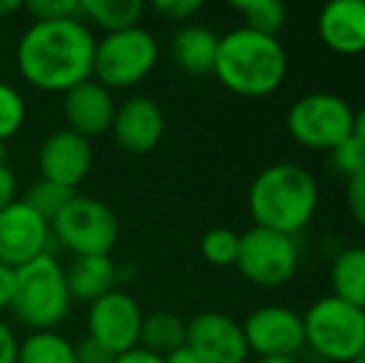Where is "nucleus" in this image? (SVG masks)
<instances>
[{
    "label": "nucleus",
    "instance_id": "1",
    "mask_svg": "<svg viewBox=\"0 0 365 363\" xmlns=\"http://www.w3.org/2000/svg\"><path fill=\"white\" fill-rule=\"evenodd\" d=\"M95 35L82 20L33 23L18 40L15 63L23 80L43 92H68L92 80Z\"/></svg>",
    "mask_w": 365,
    "mask_h": 363
},
{
    "label": "nucleus",
    "instance_id": "2",
    "mask_svg": "<svg viewBox=\"0 0 365 363\" xmlns=\"http://www.w3.org/2000/svg\"><path fill=\"white\" fill-rule=\"evenodd\" d=\"M321 202L318 182L306 167L291 162L261 170L249 187V212L254 227L298 237L313 222Z\"/></svg>",
    "mask_w": 365,
    "mask_h": 363
},
{
    "label": "nucleus",
    "instance_id": "3",
    "mask_svg": "<svg viewBox=\"0 0 365 363\" xmlns=\"http://www.w3.org/2000/svg\"><path fill=\"white\" fill-rule=\"evenodd\" d=\"M289 73L284 45L274 35L234 28L219 38L214 75L229 92L241 97L274 95Z\"/></svg>",
    "mask_w": 365,
    "mask_h": 363
},
{
    "label": "nucleus",
    "instance_id": "4",
    "mask_svg": "<svg viewBox=\"0 0 365 363\" xmlns=\"http://www.w3.org/2000/svg\"><path fill=\"white\" fill-rule=\"evenodd\" d=\"M73 296L65 269L53 254L33 259L15 269V289L10 311L23 326L33 331H55L70 314Z\"/></svg>",
    "mask_w": 365,
    "mask_h": 363
},
{
    "label": "nucleus",
    "instance_id": "5",
    "mask_svg": "<svg viewBox=\"0 0 365 363\" xmlns=\"http://www.w3.org/2000/svg\"><path fill=\"white\" fill-rule=\"evenodd\" d=\"M303 316V339L321 363H351L365 349V311L336 296L313 301Z\"/></svg>",
    "mask_w": 365,
    "mask_h": 363
},
{
    "label": "nucleus",
    "instance_id": "6",
    "mask_svg": "<svg viewBox=\"0 0 365 363\" xmlns=\"http://www.w3.org/2000/svg\"><path fill=\"white\" fill-rule=\"evenodd\" d=\"M356 110L336 92H308L298 97L286 115V130L296 145L316 152H331L353 135Z\"/></svg>",
    "mask_w": 365,
    "mask_h": 363
},
{
    "label": "nucleus",
    "instance_id": "7",
    "mask_svg": "<svg viewBox=\"0 0 365 363\" xmlns=\"http://www.w3.org/2000/svg\"><path fill=\"white\" fill-rule=\"evenodd\" d=\"M159 60V45L142 25L120 33H107L95 45L92 78L110 88H135L154 70Z\"/></svg>",
    "mask_w": 365,
    "mask_h": 363
},
{
    "label": "nucleus",
    "instance_id": "8",
    "mask_svg": "<svg viewBox=\"0 0 365 363\" xmlns=\"http://www.w3.org/2000/svg\"><path fill=\"white\" fill-rule=\"evenodd\" d=\"M50 234L75 257H107L120 239V222L100 199L75 194L50 222Z\"/></svg>",
    "mask_w": 365,
    "mask_h": 363
},
{
    "label": "nucleus",
    "instance_id": "9",
    "mask_svg": "<svg viewBox=\"0 0 365 363\" xmlns=\"http://www.w3.org/2000/svg\"><path fill=\"white\" fill-rule=\"evenodd\" d=\"M298 264L301 249L296 237H286L264 227H251L239 234V254L234 267L249 284L261 289L286 286L296 276Z\"/></svg>",
    "mask_w": 365,
    "mask_h": 363
},
{
    "label": "nucleus",
    "instance_id": "10",
    "mask_svg": "<svg viewBox=\"0 0 365 363\" xmlns=\"http://www.w3.org/2000/svg\"><path fill=\"white\" fill-rule=\"evenodd\" d=\"M140 304L132 299L127 291L112 289L102 299L92 301L87 311V336L115 356L132 351L140 346V329H142Z\"/></svg>",
    "mask_w": 365,
    "mask_h": 363
},
{
    "label": "nucleus",
    "instance_id": "11",
    "mask_svg": "<svg viewBox=\"0 0 365 363\" xmlns=\"http://www.w3.org/2000/svg\"><path fill=\"white\" fill-rule=\"evenodd\" d=\"M244 339L256 359L261 356H296L306 346L303 316L289 306H259L241 324Z\"/></svg>",
    "mask_w": 365,
    "mask_h": 363
},
{
    "label": "nucleus",
    "instance_id": "12",
    "mask_svg": "<svg viewBox=\"0 0 365 363\" xmlns=\"http://www.w3.org/2000/svg\"><path fill=\"white\" fill-rule=\"evenodd\" d=\"M50 242V222L35 214L23 199H15L0 212V264L10 269L25 267L48 254Z\"/></svg>",
    "mask_w": 365,
    "mask_h": 363
},
{
    "label": "nucleus",
    "instance_id": "13",
    "mask_svg": "<svg viewBox=\"0 0 365 363\" xmlns=\"http://www.w3.org/2000/svg\"><path fill=\"white\" fill-rule=\"evenodd\" d=\"M187 346L204 363H246L251 356L241 324L221 311H202L187 321Z\"/></svg>",
    "mask_w": 365,
    "mask_h": 363
},
{
    "label": "nucleus",
    "instance_id": "14",
    "mask_svg": "<svg viewBox=\"0 0 365 363\" xmlns=\"http://www.w3.org/2000/svg\"><path fill=\"white\" fill-rule=\"evenodd\" d=\"M38 167L43 180L65 189H75L87 180L92 170V145L87 137L73 130H55L38 152Z\"/></svg>",
    "mask_w": 365,
    "mask_h": 363
},
{
    "label": "nucleus",
    "instance_id": "15",
    "mask_svg": "<svg viewBox=\"0 0 365 363\" xmlns=\"http://www.w3.org/2000/svg\"><path fill=\"white\" fill-rule=\"evenodd\" d=\"M110 130L122 150L132 155H147L164 137V112L157 100L135 95L115 110Z\"/></svg>",
    "mask_w": 365,
    "mask_h": 363
},
{
    "label": "nucleus",
    "instance_id": "16",
    "mask_svg": "<svg viewBox=\"0 0 365 363\" xmlns=\"http://www.w3.org/2000/svg\"><path fill=\"white\" fill-rule=\"evenodd\" d=\"M63 95V115L68 120V130L90 140L112 127L117 105L105 85L97 80H85Z\"/></svg>",
    "mask_w": 365,
    "mask_h": 363
},
{
    "label": "nucleus",
    "instance_id": "17",
    "mask_svg": "<svg viewBox=\"0 0 365 363\" xmlns=\"http://www.w3.org/2000/svg\"><path fill=\"white\" fill-rule=\"evenodd\" d=\"M318 38L336 55L365 53V0H333L318 15Z\"/></svg>",
    "mask_w": 365,
    "mask_h": 363
},
{
    "label": "nucleus",
    "instance_id": "18",
    "mask_svg": "<svg viewBox=\"0 0 365 363\" xmlns=\"http://www.w3.org/2000/svg\"><path fill=\"white\" fill-rule=\"evenodd\" d=\"M219 50V35L204 25H184L172 38V58L184 73L209 75L214 73Z\"/></svg>",
    "mask_w": 365,
    "mask_h": 363
},
{
    "label": "nucleus",
    "instance_id": "19",
    "mask_svg": "<svg viewBox=\"0 0 365 363\" xmlns=\"http://www.w3.org/2000/svg\"><path fill=\"white\" fill-rule=\"evenodd\" d=\"M65 279H68V289L73 301H92L102 299L110 294L117 279L115 262L107 257H75L73 264L65 269Z\"/></svg>",
    "mask_w": 365,
    "mask_h": 363
},
{
    "label": "nucleus",
    "instance_id": "20",
    "mask_svg": "<svg viewBox=\"0 0 365 363\" xmlns=\"http://www.w3.org/2000/svg\"><path fill=\"white\" fill-rule=\"evenodd\" d=\"M331 296L365 311V247H348L333 257Z\"/></svg>",
    "mask_w": 365,
    "mask_h": 363
},
{
    "label": "nucleus",
    "instance_id": "21",
    "mask_svg": "<svg viewBox=\"0 0 365 363\" xmlns=\"http://www.w3.org/2000/svg\"><path fill=\"white\" fill-rule=\"evenodd\" d=\"M187 346V321L174 311H152L142 319L140 349L154 356H169Z\"/></svg>",
    "mask_w": 365,
    "mask_h": 363
},
{
    "label": "nucleus",
    "instance_id": "22",
    "mask_svg": "<svg viewBox=\"0 0 365 363\" xmlns=\"http://www.w3.org/2000/svg\"><path fill=\"white\" fill-rule=\"evenodd\" d=\"M142 15H145L142 0H82V18L107 33L137 28Z\"/></svg>",
    "mask_w": 365,
    "mask_h": 363
},
{
    "label": "nucleus",
    "instance_id": "23",
    "mask_svg": "<svg viewBox=\"0 0 365 363\" xmlns=\"http://www.w3.org/2000/svg\"><path fill=\"white\" fill-rule=\"evenodd\" d=\"M18 363H75V344L58 331H33L18 346Z\"/></svg>",
    "mask_w": 365,
    "mask_h": 363
},
{
    "label": "nucleus",
    "instance_id": "24",
    "mask_svg": "<svg viewBox=\"0 0 365 363\" xmlns=\"http://www.w3.org/2000/svg\"><path fill=\"white\" fill-rule=\"evenodd\" d=\"M234 10L244 18V28L264 35H279L286 25V5L279 0H241L234 3Z\"/></svg>",
    "mask_w": 365,
    "mask_h": 363
},
{
    "label": "nucleus",
    "instance_id": "25",
    "mask_svg": "<svg viewBox=\"0 0 365 363\" xmlns=\"http://www.w3.org/2000/svg\"><path fill=\"white\" fill-rule=\"evenodd\" d=\"M73 197H75L73 189H65V187H60V184L48 182V180H38L35 184H30L23 202L28 204L35 214H40L45 222H53V219L68 207V202Z\"/></svg>",
    "mask_w": 365,
    "mask_h": 363
},
{
    "label": "nucleus",
    "instance_id": "26",
    "mask_svg": "<svg viewBox=\"0 0 365 363\" xmlns=\"http://www.w3.org/2000/svg\"><path fill=\"white\" fill-rule=\"evenodd\" d=\"M239 254V234L234 229L217 227L202 237V257L212 267H234Z\"/></svg>",
    "mask_w": 365,
    "mask_h": 363
},
{
    "label": "nucleus",
    "instance_id": "27",
    "mask_svg": "<svg viewBox=\"0 0 365 363\" xmlns=\"http://www.w3.org/2000/svg\"><path fill=\"white\" fill-rule=\"evenodd\" d=\"M25 115H28V107L23 95L10 83L0 80V142L3 145L5 140L20 132V127L25 125Z\"/></svg>",
    "mask_w": 365,
    "mask_h": 363
},
{
    "label": "nucleus",
    "instance_id": "28",
    "mask_svg": "<svg viewBox=\"0 0 365 363\" xmlns=\"http://www.w3.org/2000/svg\"><path fill=\"white\" fill-rule=\"evenodd\" d=\"M25 10L35 23L53 20H82V0H28Z\"/></svg>",
    "mask_w": 365,
    "mask_h": 363
},
{
    "label": "nucleus",
    "instance_id": "29",
    "mask_svg": "<svg viewBox=\"0 0 365 363\" xmlns=\"http://www.w3.org/2000/svg\"><path fill=\"white\" fill-rule=\"evenodd\" d=\"M328 155H331L333 170L341 177H346V180L361 175L365 170V145H361L353 135L348 140H343L338 147H333Z\"/></svg>",
    "mask_w": 365,
    "mask_h": 363
},
{
    "label": "nucleus",
    "instance_id": "30",
    "mask_svg": "<svg viewBox=\"0 0 365 363\" xmlns=\"http://www.w3.org/2000/svg\"><path fill=\"white\" fill-rule=\"evenodd\" d=\"M346 207L353 222L365 229V170L361 175L346 180Z\"/></svg>",
    "mask_w": 365,
    "mask_h": 363
},
{
    "label": "nucleus",
    "instance_id": "31",
    "mask_svg": "<svg viewBox=\"0 0 365 363\" xmlns=\"http://www.w3.org/2000/svg\"><path fill=\"white\" fill-rule=\"evenodd\" d=\"M154 10H157L159 15H164L167 20L182 23V20L194 18V15L202 10V3H199V0H157Z\"/></svg>",
    "mask_w": 365,
    "mask_h": 363
},
{
    "label": "nucleus",
    "instance_id": "32",
    "mask_svg": "<svg viewBox=\"0 0 365 363\" xmlns=\"http://www.w3.org/2000/svg\"><path fill=\"white\" fill-rule=\"evenodd\" d=\"M117 356L102 344L92 341L90 336L75 344V363H115Z\"/></svg>",
    "mask_w": 365,
    "mask_h": 363
},
{
    "label": "nucleus",
    "instance_id": "33",
    "mask_svg": "<svg viewBox=\"0 0 365 363\" xmlns=\"http://www.w3.org/2000/svg\"><path fill=\"white\" fill-rule=\"evenodd\" d=\"M18 346L13 329L5 321H0V363H18Z\"/></svg>",
    "mask_w": 365,
    "mask_h": 363
},
{
    "label": "nucleus",
    "instance_id": "34",
    "mask_svg": "<svg viewBox=\"0 0 365 363\" xmlns=\"http://www.w3.org/2000/svg\"><path fill=\"white\" fill-rule=\"evenodd\" d=\"M15 192H18V182L13 170L8 165H0V212L15 202Z\"/></svg>",
    "mask_w": 365,
    "mask_h": 363
},
{
    "label": "nucleus",
    "instance_id": "35",
    "mask_svg": "<svg viewBox=\"0 0 365 363\" xmlns=\"http://www.w3.org/2000/svg\"><path fill=\"white\" fill-rule=\"evenodd\" d=\"M13 289H15V269L0 264V311L10 309V301H13Z\"/></svg>",
    "mask_w": 365,
    "mask_h": 363
},
{
    "label": "nucleus",
    "instance_id": "36",
    "mask_svg": "<svg viewBox=\"0 0 365 363\" xmlns=\"http://www.w3.org/2000/svg\"><path fill=\"white\" fill-rule=\"evenodd\" d=\"M115 363H164L162 356H154V354H149V351L145 349H132V351H125V354H120L115 359Z\"/></svg>",
    "mask_w": 365,
    "mask_h": 363
},
{
    "label": "nucleus",
    "instance_id": "37",
    "mask_svg": "<svg viewBox=\"0 0 365 363\" xmlns=\"http://www.w3.org/2000/svg\"><path fill=\"white\" fill-rule=\"evenodd\" d=\"M164 363H204V361L199 359V356L194 354L189 346H182V349L174 351V354L164 356Z\"/></svg>",
    "mask_w": 365,
    "mask_h": 363
},
{
    "label": "nucleus",
    "instance_id": "38",
    "mask_svg": "<svg viewBox=\"0 0 365 363\" xmlns=\"http://www.w3.org/2000/svg\"><path fill=\"white\" fill-rule=\"evenodd\" d=\"M353 137H356L361 145H365V105L356 112V120H353Z\"/></svg>",
    "mask_w": 365,
    "mask_h": 363
},
{
    "label": "nucleus",
    "instance_id": "39",
    "mask_svg": "<svg viewBox=\"0 0 365 363\" xmlns=\"http://www.w3.org/2000/svg\"><path fill=\"white\" fill-rule=\"evenodd\" d=\"M20 8H23L20 0H0V20H8L10 15H15Z\"/></svg>",
    "mask_w": 365,
    "mask_h": 363
},
{
    "label": "nucleus",
    "instance_id": "40",
    "mask_svg": "<svg viewBox=\"0 0 365 363\" xmlns=\"http://www.w3.org/2000/svg\"><path fill=\"white\" fill-rule=\"evenodd\" d=\"M251 363H301L296 356H261V359H254Z\"/></svg>",
    "mask_w": 365,
    "mask_h": 363
},
{
    "label": "nucleus",
    "instance_id": "41",
    "mask_svg": "<svg viewBox=\"0 0 365 363\" xmlns=\"http://www.w3.org/2000/svg\"><path fill=\"white\" fill-rule=\"evenodd\" d=\"M351 363H365V349H363V351H361V354H358V356H356V359H353Z\"/></svg>",
    "mask_w": 365,
    "mask_h": 363
},
{
    "label": "nucleus",
    "instance_id": "42",
    "mask_svg": "<svg viewBox=\"0 0 365 363\" xmlns=\"http://www.w3.org/2000/svg\"><path fill=\"white\" fill-rule=\"evenodd\" d=\"M0 165H5V145L0 142Z\"/></svg>",
    "mask_w": 365,
    "mask_h": 363
},
{
    "label": "nucleus",
    "instance_id": "43",
    "mask_svg": "<svg viewBox=\"0 0 365 363\" xmlns=\"http://www.w3.org/2000/svg\"><path fill=\"white\" fill-rule=\"evenodd\" d=\"M0 63H3V43H0Z\"/></svg>",
    "mask_w": 365,
    "mask_h": 363
}]
</instances>
